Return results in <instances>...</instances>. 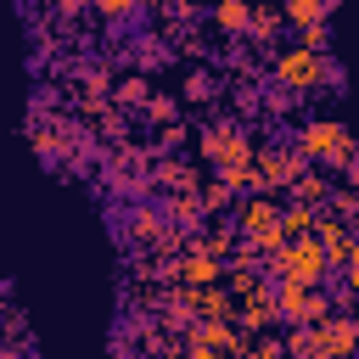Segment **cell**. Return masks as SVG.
<instances>
[{
  "label": "cell",
  "instance_id": "30bf717a",
  "mask_svg": "<svg viewBox=\"0 0 359 359\" xmlns=\"http://www.w3.org/2000/svg\"><path fill=\"white\" fill-rule=\"evenodd\" d=\"M174 275H180V286H213V280H219V258L196 247V252H185V258L174 264Z\"/></svg>",
  "mask_w": 359,
  "mask_h": 359
},
{
  "label": "cell",
  "instance_id": "5bb4252c",
  "mask_svg": "<svg viewBox=\"0 0 359 359\" xmlns=\"http://www.w3.org/2000/svg\"><path fill=\"white\" fill-rule=\"evenodd\" d=\"M191 342H208V348H219V353H241V337H236L230 314H224V320H202V325H191Z\"/></svg>",
  "mask_w": 359,
  "mask_h": 359
},
{
  "label": "cell",
  "instance_id": "4fadbf2b",
  "mask_svg": "<svg viewBox=\"0 0 359 359\" xmlns=\"http://www.w3.org/2000/svg\"><path fill=\"white\" fill-rule=\"evenodd\" d=\"M202 213H208V208H202V196H196V191H168V208H163V219H168V224L196 230V224H202Z\"/></svg>",
  "mask_w": 359,
  "mask_h": 359
},
{
  "label": "cell",
  "instance_id": "484cf974",
  "mask_svg": "<svg viewBox=\"0 0 359 359\" xmlns=\"http://www.w3.org/2000/svg\"><path fill=\"white\" fill-rule=\"evenodd\" d=\"M331 213H337V219H353V191H348V185L331 196Z\"/></svg>",
  "mask_w": 359,
  "mask_h": 359
},
{
  "label": "cell",
  "instance_id": "ba28073f",
  "mask_svg": "<svg viewBox=\"0 0 359 359\" xmlns=\"http://www.w3.org/2000/svg\"><path fill=\"white\" fill-rule=\"evenodd\" d=\"M309 342H314V359H348L359 342V325H353V314H325L309 325Z\"/></svg>",
  "mask_w": 359,
  "mask_h": 359
},
{
  "label": "cell",
  "instance_id": "9c48e42d",
  "mask_svg": "<svg viewBox=\"0 0 359 359\" xmlns=\"http://www.w3.org/2000/svg\"><path fill=\"white\" fill-rule=\"evenodd\" d=\"M129 230H135V241H151V247H168V241H174L168 219H163L157 208H146V202H140V208L129 213Z\"/></svg>",
  "mask_w": 359,
  "mask_h": 359
},
{
  "label": "cell",
  "instance_id": "ffe728a7",
  "mask_svg": "<svg viewBox=\"0 0 359 359\" xmlns=\"http://www.w3.org/2000/svg\"><path fill=\"white\" fill-rule=\"evenodd\" d=\"M34 151H39L45 163H56V157L67 151V129H56V123H45V129H34Z\"/></svg>",
  "mask_w": 359,
  "mask_h": 359
},
{
  "label": "cell",
  "instance_id": "4316f807",
  "mask_svg": "<svg viewBox=\"0 0 359 359\" xmlns=\"http://www.w3.org/2000/svg\"><path fill=\"white\" fill-rule=\"evenodd\" d=\"M180 359H224V353H219V348H208V342H191Z\"/></svg>",
  "mask_w": 359,
  "mask_h": 359
},
{
  "label": "cell",
  "instance_id": "3957f363",
  "mask_svg": "<svg viewBox=\"0 0 359 359\" xmlns=\"http://www.w3.org/2000/svg\"><path fill=\"white\" fill-rule=\"evenodd\" d=\"M297 151H303L309 163H331V168H342V174L353 180V135H348V123H337V118H309V123L297 129Z\"/></svg>",
  "mask_w": 359,
  "mask_h": 359
},
{
  "label": "cell",
  "instance_id": "d4e9b609",
  "mask_svg": "<svg viewBox=\"0 0 359 359\" xmlns=\"http://www.w3.org/2000/svg\"><path fill=\"white\" fill-rule=\"evenodd\" d=\"M185 95H191V101L213 95V79H208V73H191V79H185Z\"/></svg>",
  "mask_w": 359,
  "mask_h": 359
},
{
  "label": "cell",
  "instance_id": "e0dca14e",
  "mask_svg": "<svg viewBox=\"0 0 359 359\" xmlns=\"http://www.w3.org/2000/svg\"><path fill=\"white\" fill-rule=\"evenodd\" d=\"M292 196H297V202H303V208H320V202H325V196H331V180H325V174H320V168H303V174H297V180H292Z\"/></svg>",
  "mask_w": 359,
  "mask_h": 359
},
{
  "label": "cell",
  "instance_id": "8992f818",
  "mask_svg": "<svg viewBox=\"0 0 359 359\" xmlns=\"http://www.w3.org/2000/svg\"><path fill=\"white\" fill-rule=\"evenodd\" d=\"M236 224H241V236H247L252 247H264V252H275V247H280V202H275L269 191H252V196L241 202Z\"/></svg>",
  "mask_w": 359,
  "mask_h": 359
},
{
  "label": "cell",
  "instance_id": "2e32d148",
  "mask_svg": "<svg viewBox=\"0 0 359 359\" xmlns=\"http://www.w3.org/2000/svg\"><path fill=\"white\" fill-rule=\"evenodd\" d=\"M280 22H297V28L331 22V0H280Z\"/></svg>",
  "mask_w": 359,
  "mask_h": 359
},
{
  "label": "cell",
  "instance_id": "5b68a950",
  "mask_svg": "<svg viewBox=\"0 0 359 359\" xmlns=\"http://www.w3.org/2000/svg\"><path fill=\"white\" fill-rule=\"evenodd\" d=\"M309 168V157L297 146H252V174H258V191H286L297 174Z\"/></svg>",
  "mask_w": 359,
  "mask_h": 359
},
{
  "label": "cell",
  "instance_id": "7c38bea8",
  "mask_svg": "<svg viewBox=\"0 0 359 359\" xmlns=\"http://www.w3.org/2000/svg\"><path fill=\"white\" fill-rule=\"evenodd\" d=\"M146 185H163V191H196V168L180 163V157H163V163H151V180H146Z\"/></svg>",
  "mask_w": 359,
  "mask_h": 359
},
{
  "label": "cell",
  "instance_id": "52a82bcc",
  "mask_svg": "<svg viewBox=\"0 0 359 359\" xmlns=\"http://www.w3.org/2000/svg\"><path fill=\"white\" fill-rule=\"evenodd\" d=\"M202 157L219 163V174H224V168L252 163V140H247L236 123H213V129H202Z\"/></svg>",
  "mask_w": 359,
  "mask_h": 359
},
{
  "label": "cell",
  "instance_id": "ac0fdd59",
  "mask_svg": "<svg viewBox=\"0 0 359 359\" xmlns=\"http://www.w3.org/2000/svg\"><path fill=\"white\" fill-rule=\"evenodd\" d=\"M247 11H252V0H213V22L224 34H241L247 28Z\"/></svg>",
  "mask_w": 359,
  "mask_h": 359
},
{
  "label": "cell",
  "instance_id": "6da1fadb",
  "mask_svg": "<svg viewBox=\"0 0 359 359\" xmlns=\"http://www.w3.org/2000/svg\"><path fill=\"white\" fill-rule=\"evenodd\" d=\"M269 73L286 95H314V90H342V67L331 50H303V45H286L269 56Z\"/></svg>",
  "mask_w": 359,
  "mask_h": 359
},
{
  "label": "cell",
  "instance_id": "8fae6325",
  "mask_svg": "<svg viewBox=\"0 0 359 359\" xmlns=\"http://www.w3.org/2000/svg\"><path fill=\"white\" fill-rule=\"evenodd\" d=\"M230 309H241V320H247V325H264V320H275V292H269L264 280H247L241 303H230Z\"/></svg>",
  "mask_w": 359,
  "mask_h": 359
},
{
  "label": "cell",
  "instance_id": "277c9868",
  "mask_svg": "<svg viewBox=\"0 0 359 359\" xmlns=\"http://www.w3.org/2000/svg\"><path fill=\"white\" fill-rule=\"evenodd\" d=\"M275 314L292 325H314L325 314H337V297L325 286H297V280H275Z\"/></svg>",
  "mask_w": 359,
  "mask_h": 359
},
{
  "label": "cell",
  "instance_id": "cb8c5ba5",
  "mask_svg": "<svg viewBox=\"0 0 359 359\" xmlns=\"http://www.w3.org/2000/svg\"><path fill=\"white\" fill-rule=\"evenodd\" d=\"M118 101H135V107H140V101H146V79H140V73L123 79V84H118Z\"/></svg>",
  "mask_w": 359,
  "mask_h": 359
},
{
  "label": "cell",
  "instance_id": "83f0119b",
  "mask_svg": "<svg viewBox=\"0 0 359 359\" xmlns=\"http://www.w3.org/2000/svg\"><path fill=\"white\" fill-rule=\"evenodd\" d=\"M50 6H56V11H79L84 0H50Z\"/></svg>",
  "mask_w": 359,
  "mask_h": 359
},
{
  "label": "cell",
  "instance_id": "7a4b0ae2",
  "mask_svg": "<svg viewBox=\"0 0 359 359\" xmlns=\"http://www.w3.org/2000/svg\"><path fill=\"white\" fill-rule=\"evenodd\" d=\"M269 275L275 280H297V286H325L331 280V258L314 236H292L269 252Z\"/></svg>",
  "mask_w": 359,
  "mask_h": 359
},
{
  "label": "cell",
  "instance_id": "44dd1931",
  "mask_svg": "<svg viewBox=\"0 0 359 359\" xmlns=\"http://www.w3.org/2000/svg\"><path fill=\"white\" fill-rule=\"evenodd\" d=\"M297 45H303V50H331V22H309V28L297 34Z\"/></svg>",
  "mask_w": 359,
  "mask_h": 359
},
{
  "label": "cell",
  "instance_id": "d6986e66",
  "mask_svg": "<svg viewBox=\"0 0 359 359\" xmlns=\"http://www.w3.org/2000/svg\"><path fill=\"white\" fill-rule=\"evenodd\" d=\"M314 213H320V208H303V202H292V208H280V241H292V236H309V224H314Z\"/></svg>",
  "mask_w": 359,
  "mask_h": 359
},
{
  "label": "cell",
  "instance_id": "9a60e30c",
  "mask_svg": "<svg viewBox=\"0 0 359 359\" xmlns=\"http://www.w3.org/2000/svg\"><path fill=\"white\" fill-rule=\"evenodd\" d=\"M241 34H247V39H258V45H275V34H280V6H252Z\"/></svg>",
  "mask_w": 359,
  "mask_h": 359
},
{
  "label": "cell",
  "instance_id": "603a6c76",
  "mask_svg": "<svg viewBox=\"0 0 359 359\" xmlns=\"http://www.w3.org/2000/svg\"><path fill=\"white\" fill-rule=\"evenodd\" d=\"M196 196H202V208H230V185L219 180V185H196Z\"/></svg>",
  "mask_w": 359,
  "mask_h": 359
},
{
  "label": "cell",
  "instance_id": "7402d4cb",
  "mask_svg": "<svg viewBox=\"0 0 359 359\" xmlns=\"http://www.w3.org/2000/svg\"><path fill=\"white\" fill-rule=\"evenodd\" d=\"M90 6H95V11L107 17V22H123V17H129V11L140 6V0H90Z\"/></svg>",
  "mask_w": 359,
  "mask_h": 359
}]
</instances>
